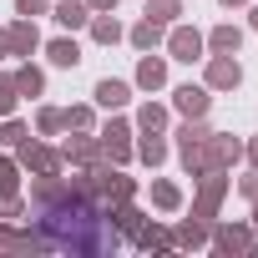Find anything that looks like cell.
<instances>
[{
    "label": "cell",
    "instance_id": "ffe728a7",
    "mask_svg": "<svg viewBox=\"0 0 258 258\" xmlns=\"http://www.w3.org/2000/svg\"><path fill=\"white\" fill-rule=\"evenodd\" d=\"M86 31H91V41L96 46H116L126 31H121V21H116V11H96L91 21H86Z\"/></svg>",
    "mask_w": 258,
    "mask_h": 258
},
{
    "label": "cell",
    "instance_id": "4dcf8cb0",
    "mask_svg": "<svg viewBox=\"0 0 258 258\" xmlns=\"http://www.w3.org/2000/svg\"><path fill=\"white\" fill-rule=\"evenodd\" d=\"M31 137V126L26 121H16V116H0V147H21Z\"/></svg>",
    "mask_w": 258,
    "mask_h": 258
},
{
    "label": "cell",
    "instance_id": "f1b7e54d",
    "mask_svg": "<svg viewBox=\"0 0 258 258\" xmlns=\"http://www.w3.org/2000/svg\"><path fill=\"white\" fill-rule=\"evenodd\" d=\"M66 121H61V106H41L36 111V137H61Z\"/></svg>",
    "mask_w": 258,
    "mask_h": 258
},
{
    "label": "cell",
    "instance_id": "ba28073f",
    "mask_svg": "<svg viewBox=\"0 0 258 258\" xmlns=\"http://www.w3.org/2000/svg\"><path fill=\"white\" fill-rule=\"evenodd\" d=\"M203 86H208V91H238V86H243V66H238V56H208Z\"/></svg>",
    "mask_w": 258,
    "mask_h": 258
},
{
    "label": "cell",
    "instance_id": "f546056e",
    "mask_svg": "<svg viewBox=\"0 0 258 258\" xmlns=\"http://www.w3.org/2000/svg\"><path fill=\"white\" fill-rule=\"evenodd\" d=\"M0 218H6V223H21V218H31V203H26L21 192H0Z\"/></svg>",
    "mask_w": 258,
    "mask_h": 258
},
{
    "label": "cell",
    "instance_id": "7bdbcfd3",
    "mask_svg": "<svg viewBox=\"0 0 258 258\" xmlns=\"http://www.w3.org/2000/svg\"><path fill=\"white\" fill-rule=\"evenodd\" d=\"M218 6H228V11H233V6H248V0H218Z\"/></svg>",
    "mask_w": 258,
    "mask_h": 258
},
{
    "label": "cell",
    "instance_id": "4316f807",
    "mask_svg": "<svg viewBox=\"0 0 258 258\" xmlns=\"http://www.w3.org/2000/svg\"><path fill=\"white\" fill-rule=\"evenodd\" d=\"M152 208L177 213V208H182V187H177V182H167V177H157V182H152Z\"/></svg>",
    "mask_w": 258,
    "mask_h": 258
},
{
    "label": "cell",
    "instance_id": "3957f363",
    "mask_svg": "<svg viewBox=\"0 0 258 258\" xmlns=\"http://www.w3.org/2000/svg\"><path fill=\"white\" fill-rule=\"evenodd\" d=\"M228 187H233V177L223 172V167H208L203 177H198V192H192V218H218V208H223V198H228Z\"/></svg>",
    "mask_w": 258,
    "mask_h": 258
},
{
    "label": "cell",
    "instance_id": "ee69618b",
    "mask_svg": "<svg viewBox=\"0 0 258 258\" xmlns=\"http://www.w3.org/2000/svg\"><path fill=\"white\" fill-rule=\"evenodd\" d=\"M248 253H258V238H253V248H248Z\"/></svg>",
    "mask_w": 258,
    "mask_h": 258
},
{
    "label": "cell",
    "instance_id": "8992f818",
    "mask_svg": "<svg viewBox=\"0 0 258 258\" xmlns=\"http://www.w3.org/2000/svg\"><path fill=\"white\" fill-rule=\"evenodd\" d=\"M91 182H96V198H106V203L137 198V177H126V167H116V162H106V157L91 167Z\"/></svg>",
    "mask_w": 258,
    "mask_h": 258
},
{
    "label": "cell",
    "instance_id": "d4e9b609",
    "mask_svg": "<svg viewBox=\"0 0 258 258\" xmlns=\"http://www.w3.org/2000/svg\"><path fill=\"white\" fill-rule=\"evenodd\" d=\"M208 132H213V126H208V116H182V126H177V152H187V147H203L208 142Z\"/></svg>",
    "mask_w": 258,
    "mask_h": 258
},
{
    "label": "cell",
    "instance_id": "5b68a950",
    "mask_svg": "<svg viewBox=\"0 0 258 258\" xmlns=\"http://www.w3.org/2000/svg\"><path fill=\"white\" fill-rule=\"evenodd\" d=\"M253 223H228V218H213V238H208V248L218 253V258H233V253H248L253 248Z\"/></svg>",
    "mask_w": 258,
    "mask_h": 258
},
{
    "label": "cell",
    "instance_id": "74e56055",
    "mask_svg": "<svg viewBox=\"0 0 258 258\" xmlns=\"http://www.w3.org/2000/svg\"><path fill=\"white\" fill-rule=\"evenodd\" d=\"M243 157H248V167H258V137H248V142H243Z\"/></svg>",
    "mask_w": 258,
    "mask_h": 258
},
{
    "label": "cell",
    "instance_id": "e0dca14e",
    "mask_svg": "<svg viewBox=\"0 0 258 258\" xmlns=\"http://www.w3.org/2000/svg\"><path fill=\"white\" fill-rule=\"evenodd\" d=\"M91 96H96V106H106V111H121L126 101H132V81H116V76H101V81L91 86Z\"/></svg>",
    "mask_w": 258,
    "mask_h": 258
},
{
    "label": "cell",
    "instance_id": "7a4b0ae2",
    "mask_svg": "<svg viewBox=\"0 0 258 258\" xmlns=\"http://www.w3.org/2000/svg\"><path fill=\"white\" fill-rule=\"evenodd\" d=\"M16 162H21V172H31V177L66 172V157H61V147H51V142H41V137H26V142L16 147Z\"/></svg>",
    "mask_w": 258,
    "mask_h": 258
},
{
    "label": "cell",
    "instance_id": "603a6c76",
    "mask_svg": "<svg viewBox=\"0 0 258 258\" xmlns=\"http://www.w3.org/2000/svg\"><path fill=\"white\" fill-rule=\"evenodd\" d=\"M142 223H147V213L137 208V198H121V203H111V228H116V233H126V238H132Z\"/></svg>",
    "mask_w": 258,
    "mask_h": 258
},
{
    "label": "cell",
    "instance_id": "8fae6325",
    "mask_svg": "<svg viewBox=\"0 0 258 258\" xmlns=\"http://www.w3.org/2000/svg\"><path fill=\"white\" fill-rule=\"evenodd\" d=\"M172 111H177V116H208V111H213V91L182 81V86H172Z\"/></svg>",
    "mask_w": 258,
    "mask_h": 258
},
{
    "label": "cell",
    "instance_id": "d6a6232c",
    "mask_svg": "<svg viewBox=\"0 0 258 258\" xmlns=\"http://www.w3.org/2000/svg\"><path fill=\"white\" fill-rule=\"evenodd\" d=\"M142 16H152V21L172 26V21L182 16V0H147V11H142Z\"/></svg>",
    "mask_w": 258,
    "mask_h": 258
},
{
    "label": "cell",
    "instance_id": "6da1fadb",
    "mask_svg": "<svg viewBox=\"0 0 258 258\" xmlns=\"http://www.w3.org/2000/svg\"><path fill=\"white\" fill-rule=\"evenodd\" d=\"M36 213H41V233L51 253L106 258L121 248V233L111 228V203L96 198L91 167H71V177H61V192H51Z\"/></svg>",
    "mask_w": 258,
    "mask_h": 258
},
{
    "label": "cell",
    "instance_id": "9a60e30c",
    "mask_svg": "<svg viewBox=\"0 0 258 258\" xmlns=\"http://www.w3.org/2000/svg\"><path fill=\"white\" fill-rule=\"evenodd\" d=\"M208 238H213V223H208V218H182V223L172 228V243H177V248H187V253L208 248Z\"/></svg>",
    "mask_w": 258,
    "mask_h": 258
},
{
    "label": "cell",
    "instance_id": "9c48e42d",
    "mask_svg": "<svg viewBox=\"0 0 258 258\" xmlns=\"http://www.w3.org/2000/svg\"><path fill=\"white\" fill-rule=\"evenodd\" d=\"M61 157H66V167H96V162H101L96 132H71V137L61 142Z\"/></svg>",
    "mask_w": 258,
    "mask_h": 258
},
{
    "label": "cell",
    "instance_id": "7402d4cb",
    "mask_svg": "<svg viewBox=\"0 0 258 258\" xmlns=\"http://www.w3.org/2000/svg\"><path fill=\"white\" fill-rule=\"evenodd\" d=\"M11 76H16V91H21V101H26V96H31V101H36V96H46V71H41L36 61H21Z\"/></svg>",
    "mask_w": 258,
    "mask_h": 258
},
{
    "label": "cell",
    "instance_id": "44dd1931",
    "mask_svg": "<svg viewBox=\"0 0 258 258\" xmlns=\"http://www.w3.org/2000/svg\"><path fill=\"white\" fill-rule=\"evenodd\" d=\"M46 61L61 66V71H76V66H81V46H76V36H56V41H46Z\"/></svg>",
    "mask_w": 258,
    "mask_h": 258
},
{
    "label": "cell",
    "instance_id": "d590c367",
    "mask_svg": "<svg viewBox=\"0 0 258 258\" xmlns=\"http://www.w3.org/2000/svg\"><path fill=\"white\" fill-rule=\"evenodd\" d=\"M16 16L36 21V16H51V0H16Z\"/></svg>",
    "mask_w": 258,
    "mask_h": 258
},
{
    "label": "cell",
    "instance_id": "7c38bea8",
    "mask_svg": "<svg viewBox=\"0 0 258 258\" xmlns=\"http://www.w3.org/2000/svg\"><path fill=\"white\" fill-rule=\"evenodd\" d=\"M6 36H11V56H21V61H31V56L41 51V31H36V21H26V16H16V21L6 26Z\"/></svg>",
    "mask_w": 258,
    "mask_h": 258
},
{
    "label": "cell",
    "instance_id": "5bb4252c",
    "mask_svg": "<svg viewBox=\"0 0 258 258\" xmlns=\"http://www.w3.org/2000/svg\"><path fill=\"white\" fill-rule=\"evenodd\" d=\"M132 86H137V91H162V86H167V56H152V51H142Z\"/></svg>",
    "mask_w": 258,
    "mask_h": 258
},
{
    "label": "cell",
    "instance_id": "4fadbf2b",
    "mask_svg": "<svg viewBox=\"0 0 258 258\" xmlns=\"http://www.w3.org/2000/svg\"><path fill=\"white\" fill-rule=\"evenodd\" d=\"M203 46H208V56H238V51H243V26L223 21V26H213V31L203 36Z\"/></svg>",
    "mask_w": 258,
    "mask_h": 258
},
{
    "label": "cell",
    "instance_id": "52a82bcc",
    "mask_svg": "<svg viewBox=\"0 0 258 258\" xmlns=\"http://www.w3.org/2000/svg\"><path fill=\"white\" fill-rule=\"evenodd\" d=\"M162 46H167V61H182V66L203 61V51H208V46H203V36H198L192 26H177V21L167 26V41H162Z\"/></svg>",
    "mask_w": 258,
    "mask_h": 258
},
{
    "label": "cell",
    "instance_id": "f35d334b",
    "mask_svg": "<svg viewBox=\"0 0 258 258\" xmlns=\"http://www.w3.org/2000/svg\"><path fill=\"white\" fill-rule=\"evenodd\" d=\"M116 6H121V0H86V11H91V16H96V11H116Z\"/></svg>",
    "mask_w": 258,
    "mask_h": 258
},
{
    "label": "cell",
    "instance_id": "30bf717a",
    "mask_svg": "<svg viewBox=\"0 0 258 258\" xmlns=\"http://www.w3.org/2000/svg\"><path fill=\"white\" fill-rule=\"evenodd\" d=\"M203 157H208V167H233V162H243V142L233 137V132H208V142H203Z\"/></svg>",
    "mask_w": 258,
    "mask_h": 258
},
{
    "label": "cell",
    "instance_id": "e575fe53",
    "mask_svg": "<svg viewBox=\"0 0 258 258\" xmlns=\"http://www.w3.org/2000/svg\"><path fill=\"white\" fill-rule=\"evenodd\" d=\"M182 172H187L192 182L208 172V157H203V147H187V152H182Z\"/></svg>",
    "mask_w": 258,
    "mask_h": 258
},
{
    "label": "cell",
    "instance_id": "ab89813d",
    "mask_svg": "<svg viewBox=\"0 0 258 258\" xmlns=\"http://www.w3.org/2000/svg\"><path fill=\"white\" fill-rule=\"evenodd\" d=\"M0 61H11V36H6V26H0Z\"/></svg>",
    "mask_w": 258,
    "mask_h": 258
},
{
    "label": "cell",
    "instance_id": "2e32d148",
    "mask_svg": "<svg viewBox=\"0 0 258 258\" xmlns=\"http://www.w3.org/2000/svg\"><path fill=\"white\" fill-rule=\"evenodd\" d=\"M51 21L61 26V31H86V21H91V11H86V0H51Z\"/></svg>",
    "mask_w": 258,
    "mask_h": 258
},
{
    "label": "cell",
    "instance_id": "8d00e7d4",
    "mask_svg": "<svg viewBox=\"0 0 258 258\" xmlns=\"http://www.w3.org/2000/svg\"><path fill=\"white\" fill-rule=\"evenodd\" d=\"M238 192H243V198H248V203H253V198H258V167H253V172H248V177H238Z\"/></svg>",
    "mask_w": 258,
    "mask_h": 258
},
{
    "label": "cell",
    "instance_id": "277c9868",
    "mask_svg": "<svg viewBox=\"0 0 258 258\" xmlns=\"http://www.w3.org/2000/svg\"><path fill=\"white\" fill-rule=\"evenodd\" d=\"M132 137H137V126L126 121V116H111L101 132H96L101 157H106V162H116V167H126V162H132Z\"/></svg>",
    "mask_w": 258,
    "mask_h": 258
},
{
    "label": "cell",
    "instance_id": "836d02e7",
    "mask_svg": "<svg viewBox=\"0 0 258 258\" xmlns=\"http://www.w3.org/2000/svg\"><path fill=\"white\" fill-rule=\"evenodd\" d=\"M0 192H21V162L0 157Z\"/></svg>",
    "mask_w": 258,
    "mask_h": 258
},
{
    "label": "cell",
    "instance_id": "1f68e13d",
    "mask_svg": "<svg viewBox=\"0 0 258 258\" xmlns=\"http://www.w3.org/2000/svg\"><path fill=\"white\" fill-rule=\"evenodd\" d=\"M16 106H21L16 76H11V71H0V116H16Z\"/></svg>",
    "mask_w": 258,
    "mask_h": 258
},
{
    "label": "cell",
    "instance_id": "484cf974",
    "mask_svg": "<svg viewBox=\"0 0 258 258\" xmlns=\"http://www.w3.org/2000/svg\"><path fill=\"white\" fill-rule=\"evenodd\" d=\"M167 121H172V116H167V106H162V101H142V106H137V116H132L137 132H167Z\"/></svg>",
    "mask_w": 258,
    "mask_h": 258
},
{
    "label": "cell",
    "instance_id": "d6986e66",
    "mask_svg": "<svg viewBox=\"0 0 258 258\" xmlns=\"http://www.w3.org/2000/svg\"><path fill=\"white\" fill-rule=\"evenodd\" d=\"M126 41H132L137 51H157V46L167 41V26H162V21H152V16H142L132 31H126Z\"/></svg>",
    "mask_w": 258,
    "mask_h": 258
},
{
    "label": "cell",
    "instance_id": "83f0119b",
    "mask_svg": "<svg viewBox=\"0 0 258 258\" xmlns=\"http://www.w3.org/2000/svg\"><path fill=\"white\" fill-rule=\"evenodd\" d=\"M61 121H66V132H96V106H66L61 111Z\"/></svg>",
    "mask_w": 258,
    "mask_h": 258
},
{
    "label": "cell",
    "instance_id": "cb8c5ba5",
    "mask_svg": "<svg viewBox=\"0 0 258 258\" xmlns=\"http://www.w3.org/2000/svg\"><path fill=\"white\" fill-rule=\"evenodd\" d=\"M132 243H137L142 253H167V248H177V243H172V233H167V228H157V223H142V228L132 233Z\"/></svg>",
    "mask_w": 258,
    "mask_h": 258
},
{
    "label": "cell",
    "instance_id": "ac0fdd59",
    "mask_svg": "<svg viewBox=\"0 0 258 258\" xmlns=\"http://www.w3.org/2000/svg\"><path fill=\"white\" fill-rule=\"evenodd\" d=\"M132 157L147 162V167L157 172V167L167 162V137H162V132H142V137H132Z\"/></svg>",
    "mask_w": 258,
    "mask_h": 258
},
{
    "label": "cell",
    "instance_id": "60d3db41",
    "mask_svg": "<svg viewBox=\"0 0 258 258\" xmlns=\"http://www.w3.org/2000/svg\"><path fill=\"white\" fill-rule=\"evenodd\" d=\"M248 223H253V233H258V198H253V213H248Z\"/></svg>",
    "mask_w": 258,
    "mask_h": 258
},
{
    "label": "cell",
    "instance_id": "b9f144b4",
    "mask_svg": "<svg viewBox=\"0 0 258 258\" xmlns=\"http://www.w3.org/2000/svg\"><path fill=\"white\" fill-rule=\"evenodd\" d=\"M248 26H253V31H258V6H253V11H248Z\"/></svg>",
    "mask_w": 258,
    "mask_h": 258
}]
</instances>
